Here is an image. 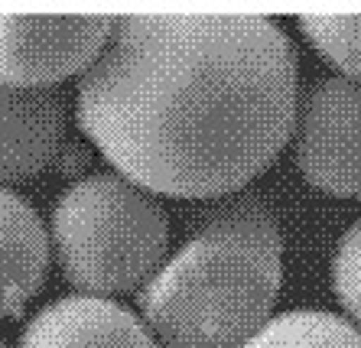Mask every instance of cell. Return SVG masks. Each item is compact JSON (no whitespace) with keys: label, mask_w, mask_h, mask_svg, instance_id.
<instances>
[{"label":"cell","mask_w":361,"mask_h":348,"mask_svg":"<svg viewBox=\"0 0 361 348\" xmlns=\"http://www.w3.org/2000/svg\"><path fill=\"white\" fill-rule=\"evenodd\" d=\"M49 251L82 297L140 293L169 251V218L160 199L130 179L88 173L52 202Z\"/></svg>","instance_id":"cell-3"},{"label":"cell","mask_w":361,"mask_h":348,"mask_svg":"<svg viewBox=\"0 0 361 348\" xmlns=\"http://www.w3.org/2000/svg\"><path fill=\"white\" fill-rule=\"evenodd\" d=\"M49 231L20 192L0 186V319H13L49 271Z\"/></svg>","instance_id":"cell-8"},{"label":"cell","mask_w":361,"mask_h":348,"mask_svg":"<svg viewBox=\"0 0 361 348\" xmlns=\"http://www.w3.org/2000/svg\"><path fill=\"white\" fill-rule=\"evenodd\" d=\"M329 277H332V293L345 309L342 319H348L361 332V218L342 231L332 251Z\"/></svg>","instance_id":"cell-11"},{"label":"cell","mask_w":361,"mask_h":348,"mask_svg":"<svg viewBox=\"0 0 361 348\" xmlns=\"http://www.w3.org/2000/svg\"><path fill=\"white\" fill-rule=\"evenodd\" d=\"M296 49L270 17H111L75 118L118 176L153 196L247 189L290 144Z\"/></svg>","instance_id":"cell-1"},{"label":"cell","mask_w":361,"mask_h":348,"mask_svg":"<svg viewBox=\"0 0 361 348\" xmlns=\"http://www.w3.org/2000/svg\"><path fill=\"white\" fill-rule=\"evenodd\" d=\"M296 26L322 59L361 82V13H302Z\"/></svg>","instance_id":"cell-10"},{"label":"cell","mask_w":361,"mask_h":348,"mask_svg":"<svg viewBox=\"0 0 361 348\" xmlns=\"http://www.w3.org/2000/svg\"><path fill=\"white\" fill-rule=\"evenodd\" d=\"M0 348H7V345H4V342H0Z\"/></svg>","instance_id":"cell-12"},{"label":"cell","mask_w":361,"mask_h":348,"mask_svg":"<svg viewBox=\"0 0 361 348\" xmlns=\"http://www.w3.org/2000/svg\"><path fill=\"white\" fill-rule=\"evenodd\" d=\"M293 163L329 196H361V82L329 75L296 98Z\"/></svg>","instance_id":"cell-4"},{"label":"cell","mask_w":361,"mask_h":348,"mask_svg":"<svg viewBox=\"0 0 361 348\" xmlns=\"http://www.w3.org/2000/svg\"><path fill=\"white\" fill-rule=\"evenodd\" d=\"M20 348H157L143 319L118 299H52L23 325Z\"/></svg>","instance_id":"cell-7"},{"label":"cell","mask_w":361,"mask_h":348,"mask_svg":"<svg viewBox=\"0 0 361 348\" xmlns=\"http://www.w3.org/2000/svg\"><path fill=\"white\" fill-rule=\"evenodd\" d=\"M238 348H361V332L326 309H290L267 319Z\"/></svg>","instance_id":"cell-9"},{"label":"cell","mask_w":361,"mask_h":348,"mask_svg":"<svg viewBox=\"0 0 361 348\" xmlns=\"http://www.w3.org/2000/svg\"><path fill=\"white\" fill-rule=\"evenodd\" d=\"M283 283V235L261 192L209 199L185 241L137 293L157 348H238L274 319Z\"/></svg>","instance_id":"cell-2"},{"label":"cell","mask_w":361,"mask_h":348,"mask_svg":"<svg viewBox=\"0 0 361 348\" xmlns=\"http://www.w3.org/2000/svg\"><path fill=\"white\" fill-rule=\"evenodd\" d=\"M111 17L0 13V85L56 88L85 75L108 43Z\"/></svg>","instance_id":"cell-5"},{"label":"cell","mask_w":361,"mask_h":348,"mask_svg":"<svg viewBox=\"0 0 361 348\" xmlns=\"http://www.w3.org/2000/svg\"><path fill=\"white\" fill-rule=\"evenodd\" d=\"M68 101L59 88L0 85V186L39 176L62 150Z\"/></svg>","instance_id":"cell-6"}]
</instances>
